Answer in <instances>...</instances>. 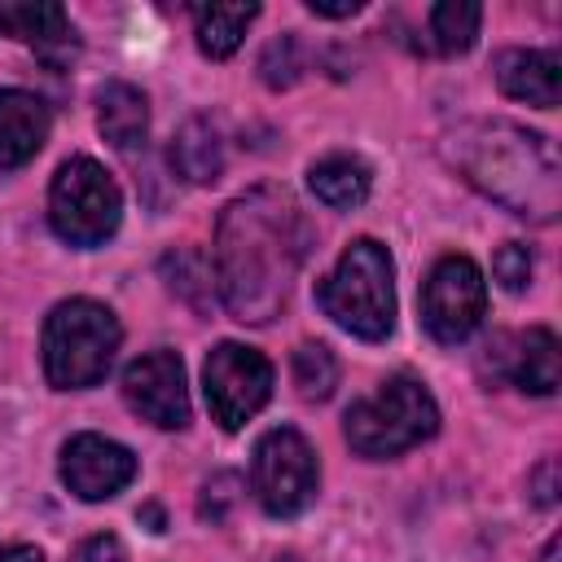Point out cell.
Listing matches in <instances>:
<instances>
[{
    "label": "cell",
    "instance_id": "6da1fadb",
    "mask_svg": "<svg viewBox=\"0 0 562 562\" xmlns=\"http://www.w3.org/2000/svg\"><path fill=\"white\" fill-rule=\"evenodd\" d=\"M312 228L281 184H259L233 198L215 224V290L233 321L268 325L285 312Z\"/></svg>",
    "mask_w": 562,
    "mask_h": 562
},
{
    "label": "cell",
    "instance_id": "7a4b0ae2",
    "mask_svg": "<svg viewBox=\"0 0 562 562\" xmlns=\"http://www.w3.org/2000/svg\"><path fill=\"white\" fill-rule=\"evenodd\" d=\"M448 162L496 206L549 224L562 206V167L549 136L509 123V119H474L448 132Z\"/></svg>",
    "mask_w": 562,
    "mask_h": 562
},
{
    "label": "cell",
    "instance_id": "3957f363",
    "mask_svg": "<svg viewBox=\"0 0 562 562\" xmlns=\"http://www.w3.org/2000/svg\"><path fill=\"white\" fill-rule=\"evenodd\" d=\"M316 303L334 325L364 342H382L395 329V263L382 241L356 237L334 272L316 285Z\"/></svg>",
    "mask_w": 562,
    "mask_h": 562
},
{
    "label": "cell",
    "instance_id": "277c9868",
    "mask_svg": "<svg viewBox=\"0 0 562 562\" xmlns=\"http://www.w3.org/2000/svg\"><path fill=\"white\" fill-rule=\"evenodd\" d=\"M435 430H439V404L426 391V382L413 373L386 378L373 395L356 400L342 417V435H347L351 452H360L369 461L400 457V452L417 448L422 439H430Z\"/></svg>",
    "mask_w": 562,
    "mask_h": 562
},
{
    "label": "cell",
    "instance_id": "5b68a950",
    "mask_svg": "<svg viewBox=\"0 0 562 562\" xmlns=\"http://www.w3.org/2000/svg\"><path fill=\"white\" fill-rule=\"evenodd\" d=\"M119 316L92 299H66L44 316V373L57 391L97 386L119 351Z\"/></svg>",
    "mask_w": 562,
    "mask_h": 562
},
{
    "label": "cell",
    "instance_id": "8992f818",
    "mask_svg": "<svg viewBox=\"0 0 562 562\" xmlns=\"http://www.w3.org/2000/svg\"><path fill=\"white\" fill-rule=\"evenodd\" d=\"M119 215H123V193L97 158L75 154L57 167L48 189V224L61 241L101 246L105 237H114Z\"/></svg>",
    "mask_w": 562,
    "mask_h": 562
},
{
    "label": "cell",
    "instance_id": "52a82bcc",
    "mask_svg": "<svg viewBox=\"0 0 562 562\" xmlns=\"http://www.w3.org/2000/svg\"><path fill=\"white\" fill-rule=\"evenodd\" d=\"M321 465L294 426H272L250 452V492L272 518H294L316 501Z\"/></svg>",
    "mask_w": 562,
    "mask_h": 562
},
{
    "label": "cell",
    "instance_id": "ba28073f",
    "mask_svg": "<svg viewBox=\"0 0 562 562\" xmlns=\"http://www.w3.org/2000/svg\"><path fill=\"white\" fill-rule=\"evenodd\" d=\"M206 408L224 430H241L272 395V364L246 342H220L202 364Z\"/></svg>",
    "mask_w": 562,
    "mask_h": 562
},
{
    "label": "cell",
    "instance_id": "9c48e42d",
    "mask_svg": "<svg viewBox=\"0 0 562 562\" xmlns=\"http://www.w3.org/2000/svg\"><path fill=\"white\" fill-rule=\"evenodd\" d=\"M487 312V281L474 259L465 255H443L422 290V325L430 329L435 342H465Z\"/></svg>",
    "mask_w": 562,
    "mask_h": 562
},
{
    "label": "cell",
    "instance_id": "30bf717a",
    "mask_svg": "<svg viewBox=\"0 0 562 562\" xmlns=\"http://www.w3.org/2000/svg\"><path fill=\"white\" fill-rule=\"evenodd\" d=\"M123 400L136 417H145L158 430H180L189 426V382H184V360L167 347L145 351L123 369Z\"/></svg>",
    "mask_w": 562,
    "mask_h": 562
},
{
    "label": "cell",
    "instance_id": "8fae6325",
    "mask_svg": "<svg viewBox=\"0 0 562 562\" xmlns=\"http://www.w3.org/2000/svg\"><path fill=\"white\" fill-rule=\"evenodd\" d=\"M136 479V457L105 435H75L61 448V483L79 501H110Z\"/></svg>",
    "mask_w": 562,
    "mask_h": 562
},
{
    "label": "cell",
    "instance_id": "7c38bea8",
    "mask_svg": "<svg viewBox=\"0 0 562 562\" xmlns=\"http://www.w3.org/2000/svg\"><path fill=\"white\" fill-rule=\"evenodd\" d=\"M0 31L13 35L18 44L35 48V57L48 66H66L79 53V35L61 4H44V0L0 4Z\"/></svg>",
    "mask_w": 562,
    "mask_h": 562
},
{
    "label": "cell",
    "instance_id": "4fadbf2b",
    "mask_svg": "<svg viewBox=\"0 0 562 562\" xmlns=\"http://www.w3.org/2000/svg\"><path fill=\"white\" fill-rule=\"evenodd\" d=\"M496 83L514 101L553 110L562 92V57L553 48H509L496 57Z\"/></svg>",
    "mask_w": 562,
    "mask_h": 562
},
{
    "label": "cell",
    "instance_id": "5bb4252c",
    "mask_svg": "<svg viewBox=\"0 0 562 562\" xmlns=\"http://www.w3.org/2000/svg\"><path fill=\"white\" fill-rule=\"evenodd\" d=\"M48 105L35 92L4 88L0 92V171L31 162L48 140Z\"/></svg>",
    "mask_w": 562,
    "mask_h": 562
},
{
    "label": "cell",
    "instance_id": "9a60e30c",
    "mask_svg": "<svg viewBox=\"0 0 562 562\" xmlns=\"http://www.w3.org/2000/svg\"><path fill=\"white\" fill-rule=\"evenodd\" d=\"M171 171L189 184H215L224 171V136L215 127V119L193 114L184 119V127L171 136Z\"/></svg>",
    "mask_w": 562,
    "mask_h": 562
},
{
    "label": "cell",
    "instance_id": "2e32d148",
    "mask_svg": "<svg viewBox=\"0 0 562 562\" xmlns=\"http://www.w3.org/2000/svg\"><path fill=\"white\" fill-rule=\"evenodd\" d=\"M97 127L123 154L145 145V136H149V101H145V92L123 83V79L105 83L97 92Z\"/></svg>",
    "mask_w": 562,
    "mask_h": 562
},
{
    "label": "cell",
    "instance_id": "e0dca14e",
    "mask_svg": "<svg viewBox=\"0 0 562 562\" xmlns=\"http://www.w3.org/2000/svg\"><path fill=\"white\" fill-rule=\"evenodd\" d=\"M505 378L518 386V391H531V395H553L558 391V338L553 329L536 325L527 334L514 338V351L505 360Z\"/></svg>",
    "mask_w": 562,
    "mask_h": 562
},
{
    "label": "cell",
    "instance_id": "ac0fdd59",
    "mask_svg": "<svg viewBox=\"0 0 562 562\" xmlns=\"http://www.w3.org/2000/svg\"><path fill=\"white\" fill-rule=\"evenodd\" d=\"M307 184H312V193H316L325 206H334V211H356V206L369 198V189H373V171H369V162H360L356 154H329V158L312 162Z\"/></svg>",
    "mask_w": 562,
    "mask_h": 562
},
{
    "label": "cell",
    "instance_id": "d6986e66",
    "mask_svg": "<svg viewBox=\"0 0 562 562\" xmlns=\"http://www.w3.org/2000/svg\"><path fill=\"white\" fill-rule=\"evenodd\" d=\"M158 272H162L167 290H171L176 299H184L193 312H211V299H215L220 290H215V268H211V259H206L202 250L176 246V250L162 255Z\"/></svg>",
    "mask_w": 562,
    "mask_h": 562
},
{
    "label": "cell",
    "instance_id": "ffe728a7",
    "mask_svg": "<svg viewBox=\"0 0 562 562\" xmlns=\"http://www.w3.org/2000/svg\"><path fill=\"white\" fill-rule=\"evenodd\" d=\"M255 18H259V4H202V9H193L198 48L206 57H233Z\"/></svg>",
    "mask_w": 562,
    "mask_h": 562
},
{
    "label": "cell",
    "instance_id": "44dd1931",
    "mask_svg": "<svg viewBox=\"0 0 562 562\" xmlns=\"http://www.w3.org/2000/svg\"><path fill=\"white\" fill-rule=\"evenodd\" d=\"M479 22H483V9L474 0H443L430 9L426 26H430V48L439 57H457V53H470L474 40H479Z\"/></svg>",
    "mask_w": 562,
    "mask_h": 562
},
{
    "label": "cell",
    "instance_id": "7402d4cb",
    "mask_svg": "<svg viewBox=\"0 0 562 562\" xmlns=\"http://www.w3.org/2000/svg\"><path fill=\"white\" fill-rule=\"evenodd\" d=\"M290 373L303 400H329L338 386V356L325 342H299Z\"/></svg>",
    "mask_w": 562,
    "mask_h": 562
},
{
    "label": "cell",
    "instance_id": "603a6c76",
    "mask_svg": "<svg viewBox=\"0 0 562 562\" xmlns=\"http://www.w3.org/2000/svg\"><path fill=\"white\" fill-rule=\"evenodd\" d=\"M259 70H263V83H268V88H290V83L299 79V70H303V61H299V40H294L290 31L277 35V40L263 48Z\"/></svg>",
    "mask_w": 562,
    "mask_h": 562
},
{
    "label": "cell",
    "instance_id": "cb8c5ba5",
    "mask_svg": "<svg viewBox=\"0 0 562 562\" xmlns=\"http://www.w3.org/2000/svg\"><path fill=\"white\" fill-rule=\"evenodd\" d=\"M492 272H496V281H501L509 294H522V290L531 285V250H527L522 241H505V246L496 250V259H492Z\"/></svg>",
    "mask_w": 562,
    "mask_h": 562
},
{
    "label": "cell",
    "instance_id": "d4e9b609",
    "mask_svg": "<svg viewBox=\"0 0 562 562\" xmlns=\"http://www.w3.org/2000/svg\"><path fill=\"white\" fill-rule=\"evenodd\" d=\"M237 479L233 474H215L206 487H202V518H211V522H220L224 518V509L237 501Z\"/></svg>",
    "mask_w": 562,
    "mask_h": 562
},
{
    "label": "cell",
    "instance_id": "484cf974",
    "mask_svg": "<svg viewBox=\"0 0 562 562\" xmlns=\"http://www.w3.org/2000/svg\"><path fill=\"white\" fill-rule=\"evenodd\" d=\"M70 562H127V553H123L119 536L101 531V536H88V540L75 549V558H70Z\"/></svg>",
    "mask_w": 562,
    "mask_h": 562
},
{
    "label": "cell",
    "instance_id": "4316f807",
    "mask_svg": "<svg viewBox=\"0 0 562 562\" xmlns=\"http://www.w3.org/2000/svg\"><path fill=\"white\" fill-rule=\"evenodd\" d=\"M558 465L553 461H544L536 474H531V496H536V505H553L558 501Z\"/></svg>",
    "mask_w": 562,
    "mask_h": 562
},
{
    "label": "cell",
    "instance_id": "83f0119b",
    "mask_svg": "<svg viewBox=\"0 0 562 562\" xmlns=\"http://www.w3.org/2000/svg\"><path fill=\"white\" fill-rule=\"evenodd\" d=\"M364 4L360 0H338V4H329V0H307V13H316V18H351V13H360Z\"/></svg>",
    "mask_w": 562,
    "mask_h": 562
},
{
    "label": "cell",
    "instance_id": "f1b7e54d",
    "mask_svg": "<svg viewBox=\"0 0 562 562\" xmlns=\"http://www.w3.org/2000/svg\"><path fill=\"white\" fill-rule=\"evenodd\" d=\"M0 562H40L35 544H0Z\"/></svg>",
    "mask_w": 562,
    "mask_h": 562
},
{
    "label": "cell",
    "instance_id": "f546056e",
    "mask_svg": "<svg viewBox=\"0 0 562 562\" xmlns=\"http://www.w3.org/2000/svg\"><path fill=\"white\" fill-rule=\"evenodd\" d=\"M540 562H558V540H549V544H544V553H540Z\"/></svg>",
    "mask_w": 562,
    "mask_h": 562
},
{
    "label": "cell",
    "instance_id": "4dcf8cb0",
    "mask_svg": "<svg viewBox=\"0 0 562 562\" xmlns=\"http://www.w3.org/2000/svg\"><path fill=\"white\" fill-rule=\"evenodd\" d=\"M277 562H299V558H277Z\"/></svg>",
    "mask_w": 562,
    "mask_h": 562
}]
</instances>
